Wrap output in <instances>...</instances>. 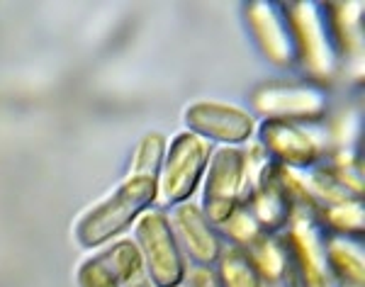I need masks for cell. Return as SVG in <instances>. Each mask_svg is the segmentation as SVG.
Returning a JSON list of instances; mask_svg holds the SVG:
<instances>
[{
  "label": "cell",
  "instance_id": "52a82bcc",
  "mask_svg": "<svg viewBox=\"0 0 365 287\" xmlns=\"http://www.w3.org/2000/svg\"><path fill=\"white\" fill-rule=\"evenodd\" d=\"M190 134L205 139V142H217L225 146H241L249 144L256 134V120L251 113L237 108L229 103H217V100H200L192 103L182 115Z\"/></svg>",
  "mask_w": 365,
  "mask_h": 287
},
{
  "label": "cell",
  "instance_id": "6da1fadb",
  "mask_svg": "<svg viewBox=\"0 0 365 287\" xmlns=\"http://www.w3.org/2000/svg\"><path fill=\"white\" fill-rule=\"evenodd\" d=\"M156 204V180L127 175L105 200L76 221L73 239L81 249H103L117 241L134 221Z\"/></svg>",
  "mask_w": 365,
  "mask_h": 287
},
{
  "label": "cell",
  "instance_id": "7402d4cb",
  "mask_svg": "<svg viewBox=\"0 0 365 287\" xmlns=\"http://www.w3.org/2000/svg\"><path fill=\"white\" fill-rule=\"evenodd\" d=\"M185 275H187V283H190V287H222L220 278H217V273L212 271V268L197 266Z\"/></svg>",
  "mask_w": 365,
  "mask_h": 287
},
{
  "label": "cell",
  "instance_id": "603a6c76",
  "mask_svg": "<svg viewBox=\"0 0 365 287\" xmlns=\"http://www.w3.org/2000/svg\"><path fill=\"white\" fill-rule=\"evenodd\" d=\"M127 287H154L149 283V280H144V278H139L137 283H132V285H127Z\"/></svg>",
  "mask_w": 365,
  "mask_h": 287
},
{
  "label": "cell",
  "instance_id": "9c48e42d",
  "mask_svg": "<svg viewBox=\"0 0 365 287\" xmlns=\"http://www.w3.org/2000/svg\"><path fill=\"white\" fill-rule=\"evenodd\" d=\"M253 108L266 120L304 122L319 120L327 110V95L312 85H263L253 95Z\"/></svg>",
  "mask_w": 365,
  "mask_h": 287
},
{
  "label": "cell",
  "instance_id": "5bb4252c",
  "mask_svg": "<svg viewBox=\"0 0 365 287\" xmlns=\"http://www.w3.org/2000/svg\"><path fill=\"white\" fill-rule=\"evenodd\" d=\"M96 259L122 287L137 283L144 273L141 254L132 239H117V241L108 244L100 254H96Z\"/></svg>",
  "mask_w": 365,
  "mask_h": 287
},
{
  "label": "cell",
  "instance_id": "8992f818",
  "mask_svg": "<svg viewBox=\"0 0 365 287\" xmlns=\"http://www.w3.org/2000/svg\"><path fill=\"white\" fill-rule=\"evenodd\" d=\"M287 224L290 226H287L282 246L287 256L285 278L290 280V287H329L324 246L319 244L314 219L302 209H295Z\"/></svg>",
  "mask_w": 365,
  "mask_h": 287
},
{
  "label": "cell",
  "instance_id": "9a60e30c",
  "mask_svg": "<svg viewBox=\"0 0 365 287\" xmlns=\"http://www.w3.org/2000/svg\"><path fill=\"white\" fill-rule=\"evenodd\" d=\"M253 271L258 273V278L263 283H278L285 278L287 271V256H285V246L280 241H275L273 236H261L256 244L246 249Z\"/></svg>",
  "mask_w": 365,
  "mask_h": 287
},
{
  "label": "cell",
  "instance_id": "30bf717a",
  "mask_svg": "<svg viewBox=\"0 0 365 287\" xmlns=\"http://www.w3.org/2000/svg\"><path fill=\"white\" fill-rule=\"evenodd\" d=\"M168 221L173 226V234L182 244V249L187 251L192 261L197 266L210 268L212 263L220 261L222 251V236L215 226L210 224V219L202 214L200 204L195 202H182L178 207H173V212L168 214Z\"/></svg>",
  "mask_w": 365,
  "mask_h": 287
},
{
  "label": "cell",
  "instance_id": "e0dca14e",
  "mask_svg": "<svg viewBox=\"0 0 365 287\" xmlns=\"http://www.w3.org/2000/svg\"><path fill=\"white\" fill-rule=\"evenodd\" d=\"M322 221L339 234V236H356L365 229V209L361 200H349L339 204H327L319 209Z\"/></svg>",
  "mask_w": 365,
  "mask_h": 287
},
{
  "label": "cell",
  "instance_id": "ba28073f",
  "mask_svg": "<svg viewBox=\"0 0 365 287\" xmlns=\"http://www.w3.org/2000/svg\"><path fill=\"white\" fill-rule=\"evenodd\" d=\"M258 132V144L273 163L292 171H307L319 158V142L307 130H302L295 122L266 120Z\"/></svg>",
  "mask_w": 365,
  "mask_h": 287
},
{
  "label": "cell",
  "instance_id": "4fadbf2b",
  "mask_svg": "<svg viewBox=\"0 0 365 287\" xmlns=\"http://www.w3.org/2000/svg\"><path fill=\"white\" fill-rule=\"evenodd\" d=\"M324 266L339 287H365L363 249L344 236H334L324 244Z\"/></svg>",
  "mask_w": 365,
  "mask_h": 287
},
{
  "label": "cell",
  "instance_id": "ac0fdd59",
  "mask_svg": "<svg viewBox=\"0 0 365 287\" xmlns=\"http://www.w3.org/2000/svg\"><path fill=\"white\" fill-rule=\"evenodd\" d=\"M361 3H339L331 5V29L334 42L344 51H356V44L361 42Z\"/></svg>",
  "mask_w": 365,
  "mask_h": 287
},
{
  "label": "cell",
  "instance_id": "5b68a950",
  "mask_svg": "<svg viewBox=\"0 0 365 287\" xmlns=\"http://www.w3.org/2000/svg\"><path fill=\"white\" fill-rule=\"evenodd\" d=\"M285 25L290 32L295 58H299L314 80H329L336 71V49L314 3H287Z\"/></svg>",
  "mask_w": 365,
  "mask_h": 287
},
{
  "label": "cell",
  "instance_id": "3957f363",
  "mask_svg": "<svg viewBox=\"0 0 365 287\" xmlns=\"http://www.w3.org/2000/svg\"><path fill=\"white\" fill-rule=\"evenodd\" d=\"M134 244H137L144 273L154 287H180L185 280V256L173 234L168 214L149 209L134 221Z\"/></svg>",
  "mask_w": 365,
  "mask_h": 287
},
{
  "label": "cell",
  "instance_id": "277c9868",
  "mask_svg": "<svg viewBox=\"0 0 365 287\" xmlns=\"http://www.w3.org/2000/svg\"><path fill=\"white\" fill-rule=\"evenodd\" d=\"M246 156L239 146H220L212 151L202 175V202L200 209L210 224L220 226L229 214L244 204Z\"/></svg>",
  "mask_w": 365,
  "mask_h": 287
},
{
  "label": "cell",
  "instance_id": "8fae6325",
  "mask_svg": "<svg viewBox=\"0 0 365 287\" xmlns=\"http://www.w3.org/2000/svg\"><path fill=\"white\" fill-rule=\"evenodd\" d=\"M246 25L251 29V37L261 54L270 63L280 68H287L297 61L295 46H292L290 32H287L285 17L270 3H251L246 5Z\"/></svg>",
  "mask_w": 365,
  "mask_h": 287
},
{
  "label": "cell",
  "instance_id": "7a4b0ae2",
  "mask_svg": "<svg viewBox=\"0 0 365 287\" xmlns=\"http://www.w3.org/2000/svg\"><path fill=\"white\" fill-rule=\"evenodd\" d=\"M212 156V149L205 139L190 132H178L166 146L163 166L156 178V204L178 207L190 202L202 183L205 168Z\"/></svg>",
  "mask_w": 365,
  "mask_h": 287
},
{
  "label": "cell",
  "instance_id": "7c38bea8",
  "mask_svg": "<svg viewBox=\"0 0 365 287\" xmlns=\"http://www.w3.org/2000/svg\"><path fill=\"white\" fill-rule=\"evenodd\" d=\"M246 202H249V212L258 221L261 231H278L290 221L295 207H292L290 197L280 183L278 163H270L266 168L261 183L256 185V190L251 192Z\"/></svg>",
  "mask_w": 365,
  "mask_h": 287
},
{
  "label": "cell",
  "instance_id": "d6986e66",
  "mask_svg": "<svg viewBox=\"0 0 365 287\" xmlns=\"http://www.w3.org/2000/svg\"><path fill=\"white\" fill-rule=\"evenodd\" d=\"M166 137L158 132L146 134L137 146V154L132 158V168L129 175H139V178H158V171L163 166V156H166Z\"/></svg>",
  "mask_w": 365,
  "mask_h": 287
},
{
  "label": "cell",
  "instance_id": "ffe728a7",
  "mask_svg": "<svg viewBox=\"0 0 365 287\" xmlns=\"http://www.w3.org/2000/svg\"><path fill=\"white\" fill-rule=\"evenodd\" d=\"M217 231H222L229 239V241L237 246V249H244V251L263 236L258 221L253 219V214L246 207H237V209H234V212L229 214L220 226H217Z\"/></svg>",
  "mask_w": 365,
  "mask_h": 287
},
{
  "label": "cell",
  "instance_id": "44dd1931",
  "mask_svg": "<svg viewBox=\"0 0 365 287\" xmlns=\"http://www.w3.org/2000/svg\"><path fill=\"white\" fill-rule=\"evenodd\" d=\"M76 283H78V287H122L113 275L100 266V261L96 256L86 259L78 266V271H76Z\"/></svg>",
  "mask_w": 365,
  "mask_h": 287
},
{
  "label": "cell",
  "instance_id": "2e32d148",
  "mask_svg": "<svg viewBox=\"0 0 365 287\" xmlns=\"http://www.w3.org/2000/svg\"><path fill=\"white\" fill-rule=\"evenodd\" d=\"M220 285L222 287H263V280L253 271L244 249L229 246L220 256Z\"/></svg>",
  "mask_w": 365,
  "mask_h": 287
}]
</instances>
